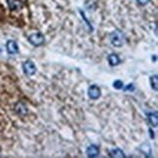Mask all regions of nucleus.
Instances as JSON below:
<instances>
[{
	"label": "nucleus",
	"instance_id": "nucleus-1",
	"mask_svg": "<svg viewBox=\"0 0 158 158\" xmlns=\"http://www.w3.org/2000/svg\"><path fill=\"white\" fill-rule=\"evenodd\" d=\"M109 41H110V43L115 47H122L125 44L126 38L122 31L116 29L109 34Z\"/></svg>",
	"mask_w": 158,
	"mask_h": 158
},
{
	"label": "nucleus",
	"instance_id": "nucleus-2",
	"mask_svg": "<svg viewBox=\"0 0 158 158\" xmlns=\"http://www.w3.org/2000/svg\"><path fill=\"white\" fill-rule=\"evenodd\" d=\"M27 40H28V42L30 44L35 46V47H39L41 45H43L44 42H45L44 35L42 34L41 32H35V33L30 34L28 36Z\"/></svg>",
	"mask_w": 158,
	"mask_h": 158
},
{
	"label": "nucleus",
	"instance_id": "nucleus-3",
	"mask_svg": "<svg viewBox=\"0 0 158 158\" xmlns=\"http://www.w3.org/2000/svg\"><path fill=\"white\" fill-rule=\"evenodd\" d=\"M23 70L27 76H32L36 72V66L32 60H27L23 63Z\"/></svg>",
	"mask_w": 158,
	"mask_h": 158
},
{
	"label": "nucleus",
	"instance_id": "nucleus-4",
	"mask_svg": "<svg viewBox=\"0 0 158 158\" xmlns=\"http://www.w3.org/2000/svg\"><path fill=\"white\" fill-rule=\"evenodd\" d=\"M88 97L91 100H98L101 97V89L97 85H91L88 88Z\"/></svg>",
	"mask_w": 158,
	"mask_h": 158
},
{
	"label": "nucleus",
	"instance_id": "nucleus-5",
	"mask_svg": "<svg viewBox=\"0 0 158 158\" xmlns=\"http://www.w3.org/2000/svg\"><path fill=\"white\" fill-rule=\"evenodd\" d=\"M6 49H7V52L10 55H15V54L19 53V46H18L17 42L14 41V40L7 41V44H6Z\"/></svg>",
	"mask_w": 158,
	"mask_h": 158
},
{
	"label": "nucleus",
	"instance_id": "nucleus-6",
	"mask_svg": "<svg viewBox=\"0 0 158 158\" xmlns=\"http://www.w3.org/2000/svg\"><path fill=\"white\" fill-rule=\"evenodd\" d=\"M86 154L88 157H98L99 154H100V148L98 145L96 144H91L89 145V147L87 148L86 149Z\"/></svg>",
	"mask_w": 158,
	"mask_h": 158
},
{
	"label": "nucleus",
	"instance_id": "nucleus-7",
	"mask_svg": "<svg viewBox=\"0 0 158 158\" xmlns=\"http://www.w3.org/2000/svg\"><path fill=\"white\" fill-rule=\"evenodd\" d=\"M7 4L11 11H18L23 8V2L21 0H7Z\"/></svg>",
	"mask_w": 158,
	"mask_h": 158
},
{
	"label": "nucleus",
	"instance_id": "nucleus-8",
	"mask_svg": "<svg viewBox=\"0 0 158 158\" xmlns=\"http://www.w3.org/2000/svg\"><path fill=\"white\" fill-rule=\"evenodd\" d=\"M107 60H108V64L110 66H116L121 63V60L119 59L118 55L115 53L109 54L107 56Z\"/></svg>",
	"mask_w": 158,
	"mask_h": 158
},
{
	"label": "nucleus",
	"instance_id": "nucleus-9",
	"mask_svg": "<svg viewBox=\"0 0 158 158\" xmlns=\"http://www.w3.org/2000/svg\"><path fill=\"white\" fill-rule=\"evenodd\" d=\"M15 109H16L17 113L19 114V115H22V116H23V115H27V112H28L27 106H26L25 105H23V102H18V104L16 105Z\"/></svg>",
	"mask_w": 158,
	"mask_h": 158
},
{
	"label": "nucleus",
	"instance_id": "nucleus-10",
	"mask_svg": "<svg viewBox=\"0 0 158 158\" xmlns=\"http://www.w3.org/2000/svg\"><path fill=\"white\" fill-rule=\"evenodd\" d=\"M148 121L149 123L156 127L157 126V123H158V117H157V112H150V113H148Z\"/></svg>",
	"mask_w": 158,
	"mask_h": 158
},
{
	"label": "nucleus",
	"instance_id": "nucleus-11",
	"mask_svg": "<svg viewBox=\"0 0 158 158\" xmlns=\"http://www.w3.org/2000/svg\"><path fill=\"white\" fill-rule=\"evenodd\" d=\"M109 155H110L111 157H120V158L126 157L125 153L120 148H114V149L110 150V152H109Z\"/></svg>",
	"mask_w": 158,
	"mask_h": 158
},
{
	"label": "nucleus",
	"instance_id": "nucleus-12",
	"mask_svg": "<svg viewBox=\"0 0 158 158\" xmlns=\"http://www.w3.org/2000/svg\"><path fill=\"white\" fill-rule=\"evenodd\" d=\"M149 82H150V85H151V88H152L155 92H157V85H158V77H157V75L155 74V75L150 76Z\"/></svg>",
	"mask_w": 158,
	"mask_h": 158
},
{
	"label": "nucleus",
	"instance_id": "nucleus-13",
	"mask_svg": "<svg viewBox=\"0 0 158 158\" xmlns=\"http://www.w3.org/2000/svg\"><path fill=\"white\" fill-rule=\"evenodd\" d=\"M113 87H114L115 89H117V90L122 89V88H123V82L121 81V80H116V81H114V82H113Z\"/></svg>",
	"mask_w": 158,
	"mask_h": 158
},
{
	"label": "nucleus",
	"instance_id": "nucleus-14",
	"mask_svg": "<svg viewBox=\"0 0 158 158\" xmlns=\"http://www.w3.org/2000/svg\"><path fill=\"white\" fill-rule=\"evenodd\" d=\"M134 89H135V87H134V84H128V86L124 88V91H128V90L133 91Z\"/></svg>",
	"mask_w": 158,
	"mask_h": 158
},
{
	"label": "nucleus",
	"instance_id": "nucleus-15",
	"mask_svg": "<svg viewBox=\"0 0 158 158\" xmlns=\"http://www.w3.org/2000/svg\"><path fill=\"white\" fill-rule=\"evenodd\" d=\"M137 1L141 5H145V4H148L149 2V0H137Z\"/></svg>",
	"mask_w": 158,
	"mask_h": 158
},
{
	"label": "nucleus",
	"instance_id": "nucleus-16",
	"mask_svg": "<svg viewBox=\"0 0 158 158\" xmlns=\"http://www.w3.org/2000/svg\"><path fill=\"white\" fill-rule=\"evenodd\" d=\"M149 133H150V138H151V139H153V138H154V133L152 132V130L149 129Z\"/></svg>",
	"mask_w": 158,
	"mask_h": 158
}]
</instances>
